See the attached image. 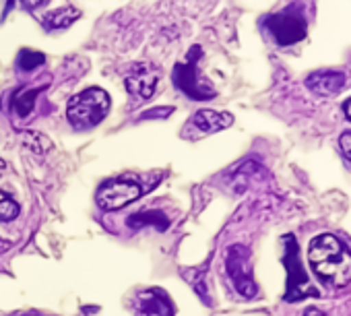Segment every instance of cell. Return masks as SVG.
Here are the masks:
<instances>
[{
  "label": "cell",
  "instance_id": "e0dca14e",
  "mask_svg": "<svg viewBox=\"0 0 351 316\" xmlns=\"http://www.w3.org/2000/svg\"><path fill=\"white\" fill-rule=\"evenodd\" d=\"M44 62V54L40 52H32V50H23L19 54V69L21 71H34L36 66H40Z\"/></svg>",
  "mask_w": 351,
  "mask_h": 316
},
{
  "label": "cell",
  "instance_id": "ac0fdd59",
  "mask_svg": "<svg viewBox=\"0 0 351 316\" xmlns=\"http://www.w3.org/2000/svg\"><path fill=\"white\" fill-rule=\"evenodd\" d=\"M339 145H341V151L345 153V157L351 162V130H349V132H345V134H341Z\"/></svg>",
  "mask_w": 351,
  "mask_h": 316
},
{
  "label": "cell",
  "instance_id": "8992f818",
  "mask_svg": "<svg viewBox=\"0 0 351 316\" xmlns=\"http://www.w3.org/2000/svg\"><path fill=\"white\" fill-rule=\"evenodd\" d=\"M285 242V256H283V263L287 267V273H289V279H287V300H302L304 295H318V291L314 287H310V281H308V275L306 271L302 269L300 265V258H298V244H295V238L293 236H285L283 238Z\"/></svg>",
  "mask_w": 351,
  "mask_h": 316
},
{
  "label": "cell",
  "instance_id": "d6986e66",
  "mask_svg": "<svg viewBox=\"0 0 351 316\" xmlns=\"http://www.w3.org/2000/svg\"><path fill=\"white\" fill-rule=\"evenodd\" d=\"M23 3V7H27V9H40V7H44L48 0H21Z\"/></svg>",
  "mask_w": 351,
  "mask_h": 316
},
{
  "label": "cell",
  "instance_id": "2e32d148",
  "mask_svg": "<svg viewBox=\"0 0 351 316\" xmlns=\"http://www.w3.org/2000/svg\"><path fill=\"white\" fill-rule=\"evenodd\" d=\"M19 213H21L19 203L9 193L0 191V221H13L19 217Z\"/></svg>",
  "mask_w": 351,
  "mask_h": 316
},
{
  "label": "cell",
  "instance_id": "30bf717a",
  "mask_svg": "<svg viewBox=\"0 0 351 316\" xmlns=\"http://www.w3.org/2000/svg\"><path fill=\"white\" fill-rule=\"evenodd\" d=\"M157 83H159V71L147 62L132 66V71L126 75V89L130 95H136L138 99L153 97Z\"/></svg>",
  "mask_w": 351,
  "mask_h": 316
},
{
  "label": "cell",
  "instance_id": "7402d4cb",
  "mask_svg": "<svg viewBox=\"0 0 351 316\" xmlns=\"http://www.w3.org/2000/svg\"><path fill=\"white\" fill-rule=\"evenodd\" d=\"M5 168H7V164H5V160H0V176H3V172H5Z\"/></svg>",
  "mask_w": 351,
  "mask_h": 316
},
{
  "label": "cell",
  "instance_id": "8fae6325",
  "mask_svg": "<svg viewBox=\"0 0 351 316\" xmlns=\"http://www.w3.org/2000/svg\"><path fill=\"white\" fill-rule=\"evenodd\" d=\"M308 89L318 95V97H332L337 93H341L347 87V79L343 73H335V71H318L312 73L306 81Z\"/></svg>",
  "mask_w": 351,
  "mask_h": 316
},
{
  "label": "cell",
  "instance_id": "9a60e30c",
  "mask_svg": "<svg viewBox=\"0 0 351 316\" xmlns=\"http://www.w3.org/2000/svg\"><path fill=\"white\" fill-rule=\"evenodd\" d=\"M21 143L36 153H46L52 147V141L48 136H44L42 132H36V130L21 132Z\"/></svg>",
  "mask_w": 351,
  "mask_h": 316
},
{
  "label": "cell",
  "instance_id": "5b68a950",
  "mask_svg": "<svg viewBox=\"0 0 351 316\" xmlns=\"http://www.w3.org/2000/svg\"><path fill=\"white\" fill-rule=\"evenodd\" d=\"M226 269L230 279L234 281L236 289L244 297H254L256 295V285L252 279V265H250V252L246 246H232L228 248L226 254Z\"/></svg>",
  "mask_w": 351,
  "mask_h": 316
},
{
  "label": "cell",
  "instance_id": "7c38bea8",
  "mask_svg": "<svg viewBox=\"0 0 351 316\" xmlns=\"http://www.w3.org/2000/svg\"><path fill=\"white\" fill-rule=\"evenodd\" d=\"M46 89V85H40V87H23L19 89L13 97H11V114L17 116L19 120H25L34 114V108H36V101H38V95Z\"/></svg>",
  "mask_w": 351,
  "mask_h": 316
},
{
  "label": "cell",
  "instance_id": "9c48e42d",
  "mask_svg": "<svg viewBox=\"0 0 351 316\" xmlns=\"http://www.w3.org/2000/svg\"><path fill=\"white\" fill-rule=\"evenodd\" d=\"M134 310L138 316H173L176 306L163 289L151 287L134 295Z\"/></svg>",
  "mask_w": 351,
  "mask_h": 316
},
{
  "label": "cell",
  "instance_id": "277c9868",
  "mask_svg": "<svg viewBox=\"0 0 351 316\" xmlns=\"http://www.w3.org/2000/svg\"><path fill=\"white\" fill-rule=\"evenodd\" d=\"M143 195V189L136 180L130 178H112L106 180L97 191V205L104 211H118Z\"/></svg>",
  "mask_w": 351,
  "mask_h": 316
},
{
  "label": "cell",
  "instance_id": "3957f363",
  "mask_svg": "<svg viewBox=\"0 0 351 316\" xmlns=\"http://www.w3.org/2000/svg\"><path fill=\"white\" fill-rule=\"evenodd\" d=\"M265 27L269 29V34L273 36V40L281 48H287V46L302 42L308 34L306 19L300 13H295L293 9H287V11H281V13L267 17Z\"/></svg>",
  "mask_w": 351,
  "mask_h": 316
},
{
  "label": "cell",
  "instance_id": "4fadbf2b",
  "mask_svg": "<svg viewBox=\"0 0 351 316\" xmlns=\"http://www.w3.org/2000/svg\"><path fill=\"white\" fill-rule=\"evenodd\" d=\"M79 17H81V11H79V9L66 7V9H58V11L48 13V15L42 19V23H44V27L50 29V32H52V29H66V27L73 25Z\"/></svg>",
  "mask_w": 351,
  "mask_h": 316
},
{
  "label": "cell",
  "instance_id": "5bb4252c",
  "mask_svg": "<svg viewBox=\"0 0 351 316\" xmlns=\"http://www.w3.org/2000/svg\"><path fill=\"white\" fill-rule=\"evenodd\" d=\"M128 226L130 228H141V226H155L157 230H167V226H169V221H167V217L161 213V211H138L136 215H132V217H128Z\"/></svg>",
  "mask_w": 351,
  "mask_h": 316
},
{
  "label": "cell",
  "instance_id": "7a4b0ae2",
  "mask_svg": "<svg viewBox=\"0 0 351 316\" xmlns=\"http://www.w3.org/2000/svg\"><path fill=\"white\" fill-rule=\"evenodd\" d=\"M110 95L99 87H89L77 95H73L66 104V118L75 128H93L97 126L110 112Z\"/></svg>",
  "mask_w": 351,
  "mask_h": 316
},
{
  "label": "cell",
  "instance_id": "6da1fadb",
  "mask_svg": "<svg viewBox=\"0 0 351 316\" xmlns=\"http://www.w3.org/2000/svg\"><path fill=\"white\" fill-rule=\"evenodd\" d=\"M308 260L314 273L332 287H343L351 281V252L330 234H322L310 242Z\"/></svg>",
  "mask_w": 351,
  "mask_h": 316
},
{
  "label": "cell",
  "instance_id": "52a82bcc",
  "mask_svg": "<svg viewBox=\"0 0 351 316\" xmlns=\"http://www.w3.org/2000/svg\"><path fill=\"white\" fill-rule=\"evenodd\" d=\"M234 124V116L228 112H217V110H199L191 116V120L184 124L182 136L189 141H197L201 136L219 132L228 126Z\"/></svg>",
  "mask_w": 351,
  "mask_h": 316
},
{
  "label": "cell",
  "instance_id": "ba28073f",
  "mask_svg": "<svg viewBox=\"0 0 351 316\" xmlns=\"http://www.w3.org/2000/svg\"><path fill=\"white\" fill-rule=\"evenodd\" d=\"M193 54L195 52H191L189 62H184V64L180 62L173 69V83H176V87H178L180 91H184L193 99H211V97H215V89L209 83L199 81L197 62L193 60Z\"/></svg>",
  "mask_w": 351,
  "mask_h": 316
},
{
  "label": "cell",
  "instance_id": "ffe728a7",
  "mask_svg": "<svg viewBox=\"0 0 351 316\" xmlns=\"http://www.w3.org/2000/svg\"><path fill=\"white\" fill-rule=\"evenodd\" d=\"M304 316H326V314H324V312H320L318 308H308Z\"/></svg>",
  "mask_w": 351,
  "mask_h": 316
},
{
  "label": "cell",
  "instance_id": "44dd1931",
  "mask_svg": "<svg viewBox=\"0 0 351 316\" xmlns=\"http://www.w3.org/2000/svg\"><path fill=\"white\" fill-rule=\"evenodd\" d=\"M343 112H345V116L351 120V99H349V101H345V106H343Z\"/></svg>",
  "mask_w": 351,
  "mask_h": 316
}]
</instances>
